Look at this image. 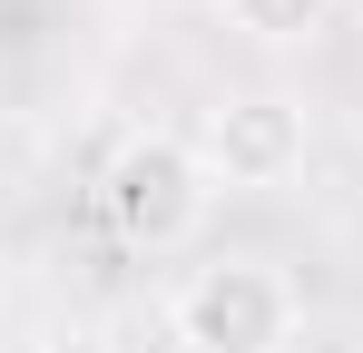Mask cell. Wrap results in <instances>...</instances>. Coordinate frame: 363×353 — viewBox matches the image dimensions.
Here are the masks:
<instances>
[{"label":"cell","mask_w":363,"mask_h":353,"mask_svg":"<svg viewBox=\"0 0 363 353\" xmlns=\"http://www.w3.org/2000/svg\"><path fill=\"white\" fill-rule=\"evenodd\" d=\"M40 353H118V344H108L99 324H60V334H50V344H40Z\"/></svg>","instance_id":"obj_5"},{"label":"cell","mask_w":363,"mask_h":353,"mask_svg":"<svg viewBox=\"0 0 363 353\" xmlns=\"http://www.w3.org/2000/svg\"><path fill=\"white\" fill-rule=\"evenodd\" d=\"M99 206H108L118 245L177 255V245H196L206 216H216V176H206V157H196V138L138 128V138H118V157L99 167Z\"/></svg>","instance_id":"obj_2"},{"label":"cell","mask_w":363,"mask_h":353,"mask_svg":"<svg viewBox=\"0 0 363 353\" xmlns=\"http://www.w3.org/2000/svg\"><path fill=\"white\" fill-rule=\"evenodd\" d=\"M0 304H10V255H0Z\"/></svg>","instance_id":"obj_6"},{"label":"cell","mask_w":363,"mask_h":353,"mask_svg":"<svg viewBox=\"0 0 363 353\" xmlns=\"http://www.w3.org/2000/svg\"><path fill=\"white\" fill-rule=\"evenodd\" d=\"M304 147H314V118H304V99H285V89H236V99H216V108L196 118V157H206V176H216L226 196L295 186Z\"/></svg>","instance_id":"obj_3"},{"label":"cell","mask_w":363,"mask_h":353,"mask_svg":"<svg viewBox=\"0 0 363 353\" xmlns=\"http://www.w3.org/2000/svg\"><path fill=\"white\" fill-rule=\"evenodd\" d=\"M334 10H344V0H216V20H226L236 40H255V50H304Z\"/></svg>","instance_id":"obj_4"},{"label":"cell","mask_w":363,"mask_h":353,"mask_svg":"<svg viewBox=\"0 0 363 353\" xmlns=\"http://www.w3.org/2000/svg\"><path fill=\"white\" fill-rule=\"evenodd\" d=\"M304 285L275 255H206L167 294V353H295Z\"/></svg>","instance_id":"obj_1"}]
</instances>
